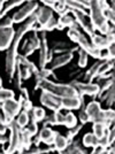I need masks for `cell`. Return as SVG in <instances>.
Masks as SVG:
<instances>
[{
    "label": "cell",
    "instance_id": "obj_1",
    "mask_svg": "<svg viewBox=\"0 0 115 154\" xmlns=\"http://www.w3.org/2000/svg\"><path fill=\"white\" fill-rule=\"evenodd\" d=\"M42 88L44 91L51 92L54 96L59 97V98H68V97H79L77 90L71 86L69 84H58L52 82L50 79H42L37 82V86L36 90Z\"/></svg>",
    "mask_w": 115,
    "mask_h": 154
},
{
    "label": "cell",
    "instance_id": "obj_2",
    "mask_svg": "<svg viewBox=\"0 0 115 154\" xmlns=\"http://www.w3.org/2000/svg\"><path fill=\"white\" fill-rule=\"evenodd\" d=\"M22 108V103L16 101L15 99H8L5 100L1 105V112L5 116V123L8 124L14 120V117L20 113Z\"/></svg>",
    "mask_w": 115,
    "mask_h": 154
},
{
    "label": "cell",
    "instance_id": "obj_3",
    "mask_svg": "<svg viewBox=\"0 0 115 154\" xmlns=\"http://www.w3.org/2000/svg\"><path fill=\"white\" fill-rule=\"evenodd\" d=\"M90 9H91V12H90V21H91V23H92V26L95 28V30H97L99 26L104 24L105 22H107V20L105 19V16H104V14H102V11L100 6H99V1H91L90 2Z\"/></svg>",
    "mask_w": 115,
    "mask_h": 154
},
{
    "label": "cell",
    "instance_id": "obj_4",
    "mask_svg": "<svg viewBox=\"0 0 115 154\" xmlns=\"http://www.w3.org/2000/svg\"><path fill=\"white\" fill-rule=\"evenodd\" d=\"M40 103L44 106H46L48 109H51L53 112L61 110L62 109V103H61V98L54 96L51 92L43 91L42 96H40Z\"/></svg>",
    "mask_w": 115,
    "mask_h": 154
},
{
    "label": "cell",
    "instance_id": "obj_5",
    "mask_svg": "<svg viewBox=\"0 0 115 154\" xmlns=\"http://www.w3.org/2000/svg\"><path fill=\"white\" fill-rule=\"evenodd\" d=\"M38 8V4L35 2V1H29L24 7H22L19 12L14 14V16L12 17L13 20V23H20V22H23L26 19L30 17L32 14L35 13Z\"/></svg>",
    "mask_w": 115,
    "mask_h": 154
},
{
    "label": "cell",
    "instance_id": "obj_6",
    "mask_svg": "<svg viewBox=\"0 0 115 154\" xmlns=\"http://www.w3.org/2000/svg\"><path fill=\"white\" fill-rule=\"evenodd\" d=\"M15 37V31L13 28L7 29H0V51H4L9 48L12 45V42Z\"/></svg>",
    "mask_w": 115,
    "mask_h": 154
},
{
    "label": "cell",
    "instance_id": "obj_7",
    "mask_svg": "<svg viewBox=\"0 0 115 154\" xmlns=\"http://www.w3.org/2000/svg\"><path fill=\"white\" fill-rule=\"evenodd\" d=\"M40 45H42V39H39L38 35L35 32L32 37H30L29 39H26L24 45H23L24 57H29V55L32 54L37 48H40Z\"/></svg>",
    "mask_w": 115,
    "mask_h": 154
},
{
    "label": "cell",
    "instance_id": "obj_8",
    "mask_svg": "<svg viewBox=\"0 0 115 154\" xmlns=\"http://www.w3.org/2000/svg\"><path fill=\"white\" fill-rule=\"evenodd\" d=\"M61 103H62V108L79 109L84 105V99L83 97H68V98H62Z\"/></svg>",
    "mask_w": 115,
    "mask_h": 154
},
{
    "label": "cell",
    "instance_id": "obj_9",
    "mask_svg": "<svg viewBox=\"0 0 115 154\" xmlns=\"http://www.w3.org/2000/svg\"><path fill=\"white\" fill-rule=\"evenodd\" d=\"M35 15H36L37 22H38L42 26H44V24H46V23L53 17L52 11L50 8H47V7H40L38 9V12H37V11L35 12Z\"/></svg>",
    "mask_w": 115,
    "mask_h": 154
},
{
    "label": "cell",
    "instance_id": "obj_10",
    "mask_svg": "<svg viewBox=\"0 0 115 154\" xmlns=\"http://www.w3.org/2000/svg\"><path fill=\"white\" fill-rule=\"evenodd\" d=\"M73 59V53L68 52V53H62L61 55H59L58 58L52 60V66L51 70H54L57 68H60L64 64H67L68 62H70V60Z\"/></svg>",
    "mask_w": 115,
    "mask_h": 154
},
{
    "label": "cell",
    "instance_id": "obj_11",
    "mask_svg": "<svg viewBox=\"0 0 115 154\" xmlns=\"http://www.w3.org/2000/svg\"><path fill=\"white\" fill-rule=\"evenodd\" d=\"M69 140L66 138V136L60 135L59 132L55 131V136H54V141H53V147L54 151H59L60 153H62L64 151V148L68 146Z\"/></svg>",
    "mask_w": 115,
    "mask_h": 154
},
{
    "label": "cell",
    "instance_id": "obj_12",
    "mask_svg": "<svg viewBox=\"0 0 115 154\" xmlns=\"http://www.w3.org/2000/svg\"><path fill=\"white\" fill-rule=\"evenodd\" d=\"M54 136H55V132L52 131L51 129L47 128V127L45 125L44 128L40 130L38 137L40 138V140L44 141L46 145L52 146V145H53V141H54Z\"/></svg>",
    "mask_w": 115,
    "mask_h": 154
},
{
    "label": "cell",
    "instance_id": "obj_13",
    "mask_svg": "<svg viewBox=\"0 0 115 154\" xmlns=\"http://www.w3.org/2000/svg\"><path fill=\"white\" fill-rule=\"evenodd\" d=\"M76 22H75V19L70 16L69 14H62L60 15V19L58 20V29H64V26H74Z\"/></svg>",
    "mask_w": 115,
    "mask_h": 154
},
{
    "label": "cell",
    "instance_id": "obj_14",
    "mask_svg": "<svg viewBox=\"0 0 115 154\" xmlns=\"http://www.w3.org/2000/svg\"><path fill=\"white\" fill-rule=\"evenodd\" d=\"M64 153H85V151L81 146L79 140H75V141L70 140L68 143V146L64 148Z\"/></svg>",
    "mask_w": 115,
    "mask_h": 154
},
{
    "label": "cell",
    "instance_id": "obj_15",
    "mask_svg": "<svg viewBox=\"0 0 115 154\" xmlns=\"http://www.w3.org/2000/svg\"><path fill=\"white\" fill-rule=\"evenodd\" d=\"M91 38H92V46H95V47H98V48L101 50V48H107L109 46V44L107 43L106 37L93 35Z\"/></svg>",
    "mask_w": 115,
    "mask_h": 154
},
{
    "label": "cell",
    "instance_id": "obj_16",
    "mask_svg": "<svg viewBox=\"0 0 115 154\" xmlns=\"http://www.w3.org/2000/svg\"><path fill=\"white\" fill-rule=\"evenodd\" d=\"M82 143H83V145L85 147H96L97 145H98V138L93 135V132L92 134L89 132V134L84 135Z\"/></svg>",
    "mask_w": 115,
    "mask_h": 154
},
{
    "label": "cell",
    "instance_id": "obj_17",
    "mask_svg": "<svg viewBox=\"0 0 115 154\" xmlns=\"http://www.w3.org/2000/svg\"><path fill=\"white\" fill-rule=\"evenodd\" d=\"M29 120H30V115H29V112L26 110H22L17 114V119L15 122L17 123L20 128H26V124L29 123Z\"/></svg>",
    "mask_w": 115,
    "mask_h": 154
},
{
    "label": "cell",
    "instance_id": "obj_18",
    "mask_svg": "<svg viewBox=\"0 0 115 154\" xmlns=\"http://www.w3.org/2000/svg\"><path fill=\"white\" fill-rule=\"evenodd\" d=\"M46 116L45 114V110L42 107H33L31 110V117H32V121H42L44 120V117Z\"/></svg>",
    "mask_w": 115,
    "mask_h": 154
},
{
    "label": "cell",
    "instance_id": "obj_19",
    "mask_svg": "<svg viewBox=\"0 0 115 154\" xmlns=\"http://www.w3.org/2000/svg\"><path fill=\"white\" fill-rule=\"evenodd\" d=\"M64 124L67 127V128H73L74 125H76L77 124V117L73 113H67L66 115H64Z\"/></svg>",
    "mask_w": 115,
    "mask_h": 154
},
{
    "label": "cell",
    "instance_id": "obj_20",
    "mask_svg": "<svg viewBox=\"0 0 115 154\" xmlns=\"http://www.w3.org/2000/svg\"><path fill=\"white\" fill-rule=\"evenodd\" d=\"M93 135L96 136L97 138H100L105 132H106V127L102 123H93Z\"/></svg>",
    "mask_w": 115,
    "mask_h": 154
},
{
    "label": "cell",
    "instance_id": "obj_21",
    "mask_svg": "<svg viewBox=\"0 0 115 154\" xmlns=\"http://www.w3.org/2000/svg\"><path fill=\"white\" fill-rule=\"evenodd\" d=\"M8 99H14V92L12 90L0 88V103H4L5 100H8Z\"/></svg>",
    "mask_w": 115,
    "mask_h": 154
},
{
    "label": "cell",
    "instance_id": "obj_22",
    "mask_svg": "<svg viewBox=\"0 0 115 154\" xmlns=\"http://www.w3.org/2000/svg\"><path fill=\"white\" fill-rule=\"evenodd\" d=\"M23 2H24V1H22V0H14V1H8V2H7V5H6V8L4 9L2 14H0V19H1L2 16H5L8 11H11V9H12V8H14V7L20 6V5H21V4H23Z\"/></svg>",
    "mask_w": 115,
    "mask_h": 154
},
{
    "label": "cell",
    "instance_id": "obj_23",
    "mask_svg": "<svg viewBox=\"0 0 115 154\" xmlns=\"http://www.w3.org/2000/svg\"><path fill=\"white\" fill-rule=\"evenodd\" d=\"M82 127H83V124H82V123H81V124H76V125H74V127L70 128V130L68 131V134H67V136H66V138H67L69 141L73 140V138L78 134V131L81 130Z\"/></svg>",
    "mask_w": 115,
    "mask_h": 154
},
{
    "label": "cell",
    "instance_id": "obj_24",
    "mask_svg": "<svg viewBox=\"0 0 115 154\" xmlns=\"http://www.w3.org/2000/svg\"><path fill=\"white\" fill-rule=\"evenodd\" d=\"M88 53L85 50H79V59H78V66L81 67V68H84L86 63H88Z\"/></svg>",
    "mask_w": 115,
    "mask_h": 154
},
{
    "label": "cell",
    "instance_id": "obj_25",
    "mask_svg": "<svg viewBox=\"0 0 115 154\" xmlns=\"http://www.w3.org/2000/svg\"><path fill=\"white\" fill-rule=\"evenodd\" d=\"M68 36H69V38H70L71 42L77 43L79 36H81V32L78 30V28H70L69 31H68Z\"/></svg>",
    "mask_w": 115,
    "mask_h": 154
},
{
    "label": "cell",
    "instance_id": "obj_26",
    "mask_svg": "<svg viewBox=\"0 0 115 154\" xmlns=\"http://www.w3.org/2000/svg\"><path fill=\"white\" fill-rule=\"evenodd\" d=\"M26 131H28L31 136L37 135V132H38V125H37V122H36V121L29 122L28 124H26Z\"/></svg>",
    "mask_w": 115,
    "mask_h": 154
},
{
    "label": "cell",
    "instance_id": "obj_27",
    "mask_svg": "<svg viewBox=\"0 0 115 154\" xmlns=\"http://www.w3.org/2000/svg\"><path fill=\"white\" fill-rule=\"evenodd\" d=\"M55 28H58V20H55L54 17H52L46 24L43 26V30H44V31H51V30L55 29Z\"/></svg>",
    "mask_w": 115,
    "mask_h": 154
},
{
    "label": "cell",
    "instance_id": "obj_28",
    "mask_svg": "<svg viewBox=\"0 0 115 154\" xmlns=\"http://www.w3.org/2000/svg\"><path fill=\"white\" fill-rule=\"evenodd\" d=\"M86 53L90 54V55H92L93 58L96 59H99L100 58V48H98V47H95V46H90L89 48L86 50Z\"/></svg>",
    "mask_w": 115,
    "mask_h": 154
},
{
    "label": "cell",
    "instance_id": "obj_29",
    "mask_svg": "<svg viewBox=\"0 0 115 154\" xmlns=\"http://www.w3.org/2000/svg\"><path fill=\"white\" fill-rule=\"evenodd\" d=\"M53 115H54L55 125H58V124H64V115H66V114H62L60 110H57V112H54V113H53Z\"/></svg>",
    "mask_w": 115,
    "mask_h": 154
},
{
    "label": "cell",
    "instance_id": "obj_30",
    "mask_svg": "<svg viewBox=\"0 0 115 154\" xmlns=\"http://www.w3.org/2000/svg\"><path fill=\"white\" fill-rule=\"evenodd\" d=\"M98 145H100V146H102V147H105V148L109 145L108 137H107V132H105V134H104L100 138H98Z\"/></svg>",
    "mask_w": 115,
    "mask_h": 154
},
{
    "label": "cell",
    "instance_id": "obj_31",
    "mask_svg": "<svg viewBox=\"0 0 115 154\" xmlns=\"http://www.w3.org/2000/svg\"><path fill=\"white\" fill-rule=\"evenodd\" d=\"M102 113H104V116L106 120H110V121H114V117H115V112L113 109H102Z\"/></svg>",
    "mask_w": 115,
    "mask_h": 154
},
{
    "label": "cell",
    "instance_id": "obj_32",
    "mask_svg": "<svg viewBox=\"0 0 115 154\" xmlns=\"http://www.w3.org/2000/svg\"><path fill=\"white\" fill-rule=\"evenodd\" d=\"M79 121H81V123H82L83 125L85 124V123L90 122V117L84 108H83V110H81V113H79Z\"/></svg>",
    "mask_w": 115,
    "mask_h": 154
},
{
    "label": "cell",
    "instance_id": "obj_33",
    "mask_svg": "<svg viewBox=\"0 0 115 154\" xmlns=\"http://www.w3.org/2000/svg\"><path fill=\"white\" fill-rule=\"evenodd\" d=\"M13 26V20L11 17H7L2 23H0V29H7V28H12Z\"/></svg>",
    "mask_w": 115,
    "mask_h": 154
},
{
    "label": "cell",
    "instance_id": "obj_34",
    "mask_svg": "<svg viewBox=\"0 0 115 154\" xmlns=\"http://www.w3.org/2000/svg\"><path fill=\"white\" fill-rule=\"evenodd\" d=\"M95 148V151H92V153L93 154H99V153H106V148L100 146V145H97Z\"/></svg>",
    "mask_w": 115,
    "mask_h": 154
},
{
    "label": "cell",
    "instance_id": "obj_35",
    "mask_svg": "<svg viewBox=\"0 0 115 154\" xmlns=\"http://www.w3.org/2000/svg\"><path fill=\"white\" fill-rule=\"evenodd\" d=\"M107 137H108L109 145H110V144H113V143H114V138H115V131H114V129H113L112 131L107 132Z\"/></svg>",
    "mask_w": 115,
    "mask_h": 154
},
{
    "label": "cell",
    "instance_id": "obj_36",
    "mask_svg": "<svg viewBox=\"0 0 115 154\" xmlns=\"http://www.w3.org/2000/svg\"><path fill=\"white\" fill-rule=\"evenodd\" d=\"M8 139H9V138L7 137L6 132H0V144H1V145H2V144H5Z\"/></svg>",
    "mask_w": 115,
    "mask_h": 154
},
{
    "label": "cell",
    "instance_id": "obj_37",
    "mask_svg": "<svg viewBox=\"0 0 115 154\" xmlns=\"http://www.w3.org/2000/svg\"><path fill=\"white\" fill-rule=\"evenodd\" d=\"M43 2L45 4V7L50 6V7H52V8H54L55 4H57V1H54V0H52V1H50V0H44Z\"/></svg>",
    "mask_w": 115,
    "mask_h": 154
},
{
    "label": "cell",
    "instance_id": "obj_38",
    "mask_svg": "<svg viewBox=\"0 0 115 154\" xmlns=\"http://www.w3.org/2000/svg\"><path fill=\"white\" fill-rule=\"evenodd\" d=\"M7 128H8V124L0 121V132H6Z\"/></svg>",
    "mask_w": 115,
    "mask_h": 154
},
{
    "label": "cell",
    "instance_id": "obj_39",
    "mask_svg": "<svg viewBox=\"0 0 115 154\" xmlns=\"http://www.w3.org/2000/svg\"><path fill=\"white\" fill-rule=\"evenodd\" d=\"M4 5H5V1H0V12H1V9H2Z\"/></svg>",
    "mask_w": 115,
    "mask_h": 154
},
{
    "label": "cell",
    "instance_id": "obj_40",
    "mask_svg": "<svg viewBox=\"0 0 115 154\" xmlns=\"http://www.w3.org/2000/svg\"><path fill=\"white\" fill-rule=\"evenodd\" d=\"M0 153H5V149H4L2 146H0Z\"/></svg>",
    "mask_w": 115,
    "mask_h": 154
},
{
    "label": "cell",
    "instance_id": "obj_41",
    "mask_svg": "<svg viewBox=\"0 0 115 154\" xmlns=\"http://www.w3.org/2000/svg\"><path fill=\"white\" fill-rule=\"evenodd\" d=\"M0 86H1V78H0Z\"/></svg>",
    "mask_w": 115,
    "mask_h": 154
}]
</instances>
